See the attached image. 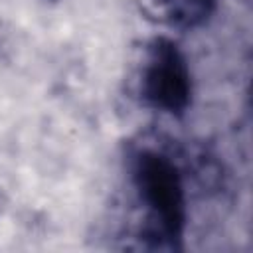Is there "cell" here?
Segmentation results:
<instances>
[{
	"mask_svg": "<svg viewBox=\"0 0 253 253\" xmlns=\"http://www.w3.org/2000/svg\"><path fill=\"white\" fill-rule=\"evenodd\" d=\"M146 91L156 105L166 109H178L186 103L188 79L176 51L172 49L158 51L154 65L150 67L146 77Z\"/></svg>",
	"mask_w": 253,
	"mask_h": 253,
	"instance_id": "cell-2",
	"label": "cell"
},
{
	"mask_svg": "<svg viewBox=\"0 0 253 253\" xmlns=\"http://www.w3.org/2000/svg\"><path fill=\"white\" fill-rule=\"evenodd\" d=\"M168 2L172 6L174 16L182 18L188 24L202 18L208 12V4H210V0H168Z\"/></svg>",
	"mask_w": 253,
	"mask_h": 253,
	"instance_id": "cell-3",
	"label": "cell"
},
{
	"mask_svg": "<svg viewBox=\"0 0 253 253\" xmlns=\"http://www.w3.org/2000/svg\"><path fill=\"white\" fill-rule=\"evenodd\" d=\"M138 184L144 198L162 217V223L174 231L180 223V184L176 172L170 168L168 162L156 156H146L140 160L138 168Z\"/></svg>",
	"mask_w": 253,
	"mask_h": 253,
	"instance_id": "cell-1",
	"label": "cell"
}]
</instances>
